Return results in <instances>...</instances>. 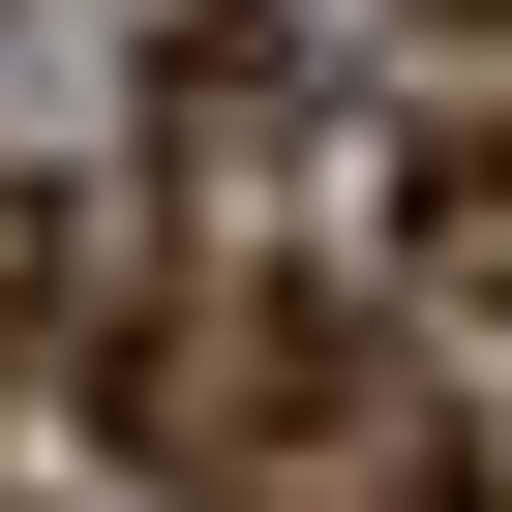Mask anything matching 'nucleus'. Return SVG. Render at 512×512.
I'll return each mask as SVG.
<instances>
[{"label": "nucleus", "mask_w": 512, "mask_h": 512, "mask_svg": "<svg viewBox=\"0 0 512 512\" xmlns=\"http://www.w3.org/2000/svg\"><path fill=\"white\" fill-rule=\"evenodd\" d=\"M392 272H422L452 332H512V121H422V151H392Z\"/></svg>", "instance_id": "f257e3e1"}, {"label": "nucleus", "mask_w": 512, "mask_h": 512, "mask_svg": "<svg viewBox=\"0 0 512 512\" xmlns=\"http://www.w3.org/2000/svg\"><path fill=\"white\" fill-rule=\"evenodd\" d=\"M452 31H512V0H452Z\"/></svg>", "instance_id": "7ed1b4c3"}, {"label": "nucleus", "mask_w": 512, "mask_h": 512, "mask_svg": "<svg viewBox=\"0 0 512 512\" xmlns=\"http://www.w3.org/2000/svg\"><path fill=\"white\" fill-rule=\"evenodd\" d=\"M302 61H272V0H151V151H272Z\"/></svg>", "instance_id": "f03ea898"}]
</instances>
